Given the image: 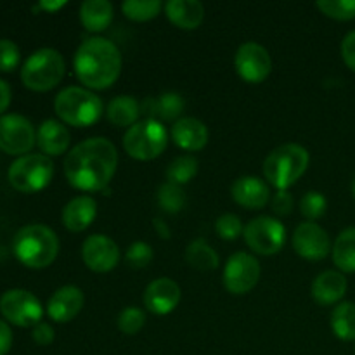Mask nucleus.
<instances>
[{"instance_id":"obj_19","label":"nucleus","mask_w":355,"mask_h":355,"mask_svg":"<svg viewBox=\"0 0 355 355\" xmlns=\"http://www.w3.org/2000/svg\"><path fill=\"white\" fill-rule=\"evenodd\" d=\"M347 277L338 270H324L319 274L312 283V298L315 304L322 305H335L342 302L347 293Z\"/></svg>"},{"instance_id":"obj_25","label":"nucleus","mask_w":355,"mask_h":355,"mask_svg":"<svg viewBox=\"0 0 355 355\" xmlns=\"http://www.w3.org/2000/svg\"><path fill=\"white\" fill-rule=\"evenodd\" d=\"M80 21L92 33L104 31L113 21V6L107 0H87L80 6Z\"/></svg>"},{"instance_id":"obj_10","label":"nucleus","mask_w":355,"mask_h":355,"mask_svg":"<svg viewBox=\"0 0 355 355\" xmlns=\"http://www.w3.org/2000/svg\"><path fill=\"white\" fill-rule=\"evenodd\" d=\"M0 312L3 318L19 328H31L42 322L44 309L40 300L26 290H9L0 297Z\"/></svg>"},{"instance_id":"obj_37","label":"nucleus","mask_w":355,"mask_h":355,"mask_svg":"<svg viewBox=\"0 0 355 355\" xmlns=\"http://www.w3.org/2000/svg\"><path fill=\"white\" fill-rule=\"evenodd\" d=\"M153 257H155L153 248L144 241L132 243V245L128 246L127 253H125V260H127L128 266L134 267V269H144V267H148L149 263H151Z\"/></svg>"},{"instance_id":"obj_14","label":"nucleus","mask_w":355,"mask_h":355,"mask_svg":"<svg viewBox=\"0 0 355 355\" xmlns=\"http://www.w3.org/2000/svg\"><path fill=\"white\" fill-rule=\"evenodd\" d=\"M291 245H293L297 255L305 260H312V262L326 259L331 252V241H329L328 232L315 222H304L298 225L291 238Z\"/></svg>"},{"instance_id":"obj_44","label":"nucleus","mask_w":355,"mask_h":355,"mask_svg":"<svg viewBox=\"0 0 355 355\" xmlns=\"http://www.w3.org/2000/svg\"><path fill=\"white\" fill-rule=\"evenodd\" d=\"M155 229H156V232H158L159 238L170 239V236H172V232H170L168 225H166L165 222L162 220V218H155Z\"/></svg>"},{"instance_id":"obj_11","label":"nucleus","mask_w":355,"mask_h":355,"mask_svg":"<svg viewBox=\"0 0 355 355\" xmlns=\"http://www.w3.org/2000/svg\"><path fill=\"white\" fill-rule=\"evenodd\" d=\"M260 269L259 260L245 252L229 257L224 267V286L232 295H246L259 284Z\"/></svg>"},{"instance_id":"obj_27","label":"nucleus","mask_w":355,"mask_h":355,"mask_svg":"<svg viewBox=\"0 0 355 355\" xmlns=\"http://www.w3.org/2000/svg\"><path fill=\"white\" fill-rule=\"evenodd\" d=\"M333 262L342 272H355V227L342 231L331 248Z\"/></svg>"},{"instance_id":"obj_40","label":"nucleus","mask_w":355,"mask_h":355,"mask_svg":"<svg viewBox=\"0 0 355 355\" xmlns=\"http://www.w3.org/2000/svg\"><path fill=\"white\" fill-rule=\"evenodd\" d=\"M31 336H33L35 343H38V345H42V347H47L54 342L55 335H54V329H52L51 324H47V322H40V324H37L33 328Z\"/></svg>"},{"instance_id":"obj_31","label":"nucleus","mask_w":355,"mask_h":355,"mask_svg":"<svg viewBox=\"0 0 355 355\" xmlns=\"http://www.w3.org/2000/svg\"><path fill=\"white\" fill-rule=\"evenodd\" d=\"M163 9V3L159 0H128V2L121 3V10L125 16L132 21H142L155 19Z\"/></svg>"},{"instance_id":"obj_43","label":"nucleus","mask_w":355,"mask_h":355,"mask_svg":"<svg viewBox=\"0 0 355 355\" xmlns=\"http://www.w3.org/2000/svg\"><path fill=\"white\" fill-rule=\"evenodd\" d=\"M10 97H12V92H10V87L6 80H0V116H2L3 111L9 107Z\"/></svg>"},{"instance_id":"obj_7","label":"nucleus","mask_w":355,"mask_h":355,"mask_svg":"<svg viewBox=\"0 0 355 355\" xmlns=\"http://www.w3.org/2000/svg\"><path fill=\"white\" fill-rule=\"evenodd\" d=\"M168 144V134L162 121L141 120L132 125L123 137V148L130 158L139 162L155 159L165 151Z\"/></svg>"},{"instance_id":"obj_29","label":"nucleus","mask_w":355,"mask_h":355,"mask_svg":"<svg viewBox=\"0 0 355 355\" xmlns=\"http://www.w3.org/2000/svg\"><path fill=\"white\" fill-rule=\"evenodd\" d=\"M186 260L198 270H215L218 267V255L207 241L194 239L186 248Z\"/></svg>"},{"instance_id":"obj_38","label":"nucleus","mask_w":355,"mask_h":355,"mask_svg":"<svg viewBox=\"0 0 355 355\" xmlns=\"http://www.w3.org/2000/svg\"><path fill=\"white\" fill-rule=\"evenodd\" d=\"M19 49L12 40L0 38V71H14L19 64Z\"/></svg>"},{"instance_id":"obj_41","label":"nucleus","mask_w":355,"mask_h":355,"mask_svg":"<svg viewBox=\"0 0 355 355\" xmlns=\"http://www.w3.org/2000/svg\"><path fill=\"white\" fill-rule=\"evenodd\" d=\"M342 58L343 62L355 71V30L350 31L342 42Z\"/></svg>"},{"instance_id":"obj_9","label":"nucleus","mask_w":355,"mask_h":355,"mask_svg":"<svg viewBox=\"0 0 355 355\" xmlns=\"http://www.w3.org/2000/svg\"><path fill=\"white\" fill-rule=\"evenodd\" d=\"M245 243L259 255H276L286 243V229L274 217H257L245 225Z\"/></svg>"},{"instance_id":"obj_18","label":"nucleus","mask_w":355,"mask_h":355,"mask_svg":"<svg viewBox=\"0 0 355 355\" xmlns=\"http://www.w3.org/2000/svg\"><path fill=\"white\" fill-rule=\"evenodd\" d=\"M232 200L243 208L248 210H260L270 200L269 186L262 179L255 175L239 177L231 187Z\"/></svg>"},{"instance_id":"obj_35","label":"nucleus","mask_w":355,"mask_h":355,"mask_svg":"<svg viewBox=\"0 0 355 355\" xmlns=\"http://www.w3.org/2000/svg\"><path fill=\"white\" fill-rule=\"evenodd\" d=\"M146 314L137 307H127L118 315V329L125 335H137L144 328Z\"/></svg>"},{"instance_id":"obj_13","label":"nucleus","mask_w":355,"mask_h":355,"mask_svg":"<svg viewBox=\"0 0 355 355\" xmlns=\"http://www.w3.org/2000/svg\"><path fill=\"white\" fill-rule=\"evenodd\" d=\"M234 68L245 82L260 83L272 71V59L266 47L257 42H245L234 55Z\"/></svg>"},{"instance_id":"obj_3","label":"nucleus","mask_w":355,"mask_h":355,"mask_svg":"<svg viewBox=\"0 0 355 355\" xmlns=\"http://www.w3.org/2000/svg\"><path fill=\"white\" fill-rule=\"evenodd\" d=\"M12 250L23 266L30 269H45L58 259L59 239L47 225L30 224L16 232Z\"/></svg>"},{"instance_id":"obj_32","label":"nucleus","mask_w":355,"mask_h":355,"mask_svg":"<svg viewBox=\"0 0 355 355\" xmlns=\"http://www.w3.org/2000/svg\"><path fill=\"white\" fill-rule=\"evenodd\" d=\"M186 191L182 189V186H177L172 182H165L159 186L158 205L166 214H179L186 207Z\"/></svg>"},{"instance_id":"obj_42","label":"nucleus","mask_w":355,"mask_h":355,"mask_svg":"<svg viewBox=\"0 0 355 355\" xmlns=\"http://www.w3.org/2000/svg\"><path fill=\"white\" fill-rule=\"evenodd\" d=\"M10 347H12V331L9 324L0 319V355H7Z\"/></svg>"},{"instance_id":"obj_20","label":"nucleus","mask_w":355,"mask_h":355,"mask_svg":"<svg viewBox=\"0 0 355 355\" xmlns=\"http://www.w3.org/2000/svg\"><path fill=\"white\" fill-rule=\"evenodd\" d=\"M184 99L175 92H165L158 97H146L141 104V113L148 120L156 121H177L184 113Z\"/></svg>"},{"instance_id":"obj_4","label":"nucleus","mask_w":355,"mask_h":355,"mask_svg":"<svg viewBox=\"0 0 355 355\" xmlns=\"http://www.w3.org/2000/svg\"><path fill=\"white\" fill-rule=\"evenodd\" d=\"M311 156L300 144H283L269 153L263 162V175L277 191H288L309 168Z\"/></svg>"},{"instance_id":"obj_5","label":"nucleus","mask_w":355,"mask_h":355,"mask_svg":"<svg viewBox=\"0 0 355 355\" xmlns=\"http://www.w3.org/2000/svg\"><path fill=\"white\" fill-rule=\"evenodd\" d=\"M55 114L73 127H90L103 114V101L89 89L66 87L55 96Z\"/></svg>"},{"instance_id":"obj_28","label":"nucleus","mask_w":355,"mask_h":355,"mask_svg":"<svg viewBox=\"0 0 355 355\" xmlns=\"http://www.w3.org/2000/svg\"><path fill=\"white\" fill-rule=\"evenodd\" d=\"M333 333L336 338L343 342H354L355 340V304L352 302H340L331 312Z\"/></svg>"},{"instance_id":"obj_36","label":"nucleus","mask_w":355,"mask_h":355,"mask_svg":"<svg viewBox=\"0 0 355 355\" xmlns=\"http://www.w3.org/2000/svg\"><path fill=\"white\" fill-rule=\"evenodd\" d=\"M243 231H245V227H243V222L238 215L225 214L215 222V232H217L218 238L225 239V241H234L243 234Z\"/></svg>"},{"instance_id":"obj_34","label":"nucleus","mask_w":355,"mask_h":355,"mask_svg":"<svg viewBox=\"0 0 355 355\" xmlns=\"http://www.w3.org/2000/svg\"><path fill=\"white\" fill-rule=\"evenodd\" d=\"M326 208H328V201L319 191H309L300 201L302 215L311 222L321 218L326 214Z\"/></svg>"},{"instance_id":"obj_46","label":"nucleus","mask_w":355,"mask_h":355,"mask_svg":"<svg viewBox=\"0 0 355 355\" xmlns=\"http://www.w3.org/2000/svg\"><path fill=\"white\" fill-rule=\"evenodd\" d=\"M352 194H354V198H355V175H354V180H352Z\"/></svg>"},{"instance_id":"obj_45","label":"nucleus","mask_w":355,"mask_h":355,"mask_svg":"<svg viewBox=\"0 0 355 355\" xmlns=\"http://www.w3.org/2000/svg\"><path fill=\"white\" fill-rule=\"evenodd\" d=\"M66 2H40L38 3V7L44 10H47V12H55V10H59L61 7H64Z\"/></svg>"},{"instance_id":"obj_21","label":"nucleus","mask_w":355,"mask_h":355,"mask_svg":"<svg viewBox=\"0 0 355 355\" xmlns=\"http://www.w3.org/2000/svg\"><path fill=\"white\" fill-rule=\"evenodd\" d=\"M172 139L184 151H201L208 144V128L198 118H180L173 123Z\"/></svg>"},{"instance_id":"obj_26","label":"nucleus","mask_w":355,"mask_h":355,"mask_svg":"<svg viewBox=\"0 0 355 355\" xmlns=\"http://www.w3.org/2000/svg\"><path fill=\"white\" fill-rule=\"evenodd\" d=\"M141 114V104L132 96H118L110 101L106 110V116L114 127H128L137 123Z\"/></svg>"},{"instance_id":"obj_6","label":"nucleus","mask_w":355,"mask_h":355,"mask_svg":"<svg viewBox=\"0 0 355 355\" xmlns=\"http://www.w3.org/2000/svg\"><path fill=\"white\" fill-rule=\"evenodd\" d=\"M66 71L64 58L55 49H38L24 61L21 80L35 92H47L62 80Z\"/></svg>"},{"instance_id":"obj_1","label":"nucleus","mask_w":355,"mask_h":355,"mask_svg":"<svg viewBox=\"0 0 355 355\" xmlns=\"http://www.w3.org/2000/svg\"><path fill=\"white\" fill-rule=\"evenodd\" d=\"M118 153L113 142L92 137L80 142L64 159V175L69 186L85 193L103 191L114 177Z\"/></svg>"},{"instance_id":"obj_8","label":"nucleus","mask_w":355,"mask_h":355,"mask_svg":"<svg viewBox=\"0 0 355 355\" xmlns=\"http://www.w3.org/2000/svg\"><path fill=\"white\" fill-rule=\"evenodd\" d=\"M9 182L19 193H37L51 184L54 163L45 155L19 156L9 168Z\"/></svg>"},{"instance_id":"obj_22","label":"nucleus","mask_w":355,"mask_h":355,"mask_svg":"<svg viewBox=\"0 0 355 355\" xmlns=\"http://www.w3.org/2000/svg\"><path fill=\"white\" fill-rule=\"evenodd\" d=\"M97 215V203L90 196H76L62 208V224L68 231L82 232Z\"/></svg>"},{"instance_id":"obj_15","label":"nucleus","mask_w":355,"mask_h":355,"mask_svg":"<svg viewBox=\"0 0 355 355\" xmlns=\"http://www.w3.org/2000/svg\"><path fill=\"white\" fill-rule=\"evenodd\" d=\"M82 260L94 272H110L120 262V248L104 234H92L83 241Z\"/></svg>"},{"instance_id":"obj_39","label":"nucleus","mask_w":355,"mask_h":355,"mask_svg":"<svg viewBox=\"0 0 355 355\" xmlns=\"http://www.w3.org/2000/svg\"><path fill=\"white\" fill-rule=\"evenodd\" d=\"M293 196H291L288 191H277L272 198V210L276 215H281V217H286L293 211Z\"/></svg>"},{"instance_id":"obj_17","label":"nucleus","mask_w":355,"mask_h":355,"mask_svg":"<svg viewBox=\"0 0 355 355\" xmlns=\"http://www.w3.org/2000/svg\"><path fill=\"white\" fill-rule=\"evenodd\" d=\"M85 304V295L78 286L66 284L54 291L47 304V314L54 322H69L82 312Z\"/></svg>"},{"instance_id":"obj_24","label":"nucleus","mask_w":355,"mask_h":355,"mask_svg":"<svg viewBox=\"0 0 355 355\" xmlns=\"http://www.w3.org/2000/svg\"><path fill=\"white\" fill-rule=\"evenodd\" d=\"M71 135L64 123L58 120H45L37 132V144L45 156H59L68 149Z\"/></svg>"},{"instance_id":"obj_2","label":"nucleus","mask_w":355,"mask_h":355,"mask_svg":"<svg viewBox=\"0 0 355 355\" xmlns=\"http://www.w3.org/2000/svg\"><path fill=\"white\" fill-rule=\"evenodd\" d=\"M76 78L85 87L104 90L113 85L121 73V54L116 45L103 37L82 42L73 59Z\"/></svg>"},{"instance_id":"obj_16","label":"nucleus","mask_w":355,"mask_h":355,"mask_svg":"<svg viewBox=\"0 0 355 355\" xmlns=\"http://www.w3.org/2000/svg\"><path fill=\"white\" fill-rule=\"evenodd\" d=\"M180 302V286L170 277H158L151 281L144 291V305L156 315H166Z\"/></svg>"},{"instance_id":"obj_30","label":"nucleus","mask_w":355,"mask_h":355,"mask_svg":"<svg viewBox=\"0 0 355 355\" xmlns=\"http://www.w3.org/2000/svg\"><path fill=\"white\" fill-rule=\"evenodd\" d=\"M198 173V159L194 156L184 155L173 159L166 168V179L168 182L184 186L189 180H193Z\"/></svg>"},{"instance_id":"obj_33","label":"nucleus","mask_w":355,"mask_h":355,"mask_svg":"<svg viewBox=\"0 0 355 355\" xmlns=\"http://www.w3.org/2000/svg\"><path fill=\"white\" fill-rule=\"evenodd\" d=\"M324 16L336 21L355 19V0H319L315 3Z\"/></svg>"},{"instance_id":"obj_12","label":"nucleus","mask_w":355,"mask_h":355,"mask_svg":"<svg viewBox=\"0 0 355 355\" xmlns=\"http://www.w3.org/2000/svg\"><path fill=\"white\" fill-rule=\"evenodd\" d=\"M37 134L28 118L21 114H2L0 116V149L7 155H26L33 149Z\"/></svg>"},{"instance_id":"obj_23","label":"nucleus","mask_w":355,"mask_h":355,"mask_svg":"<svg viewBox=\"0 0 355 355\" xmlns=\"http://www.w3.org/2000/svg\"><path fill=\"white\" fill-rule=\"evenodd\" d=\"M170 23L180 30H196L205 19V7L198 0H170L165 3Z\"/></svg>"}]
</instances>
